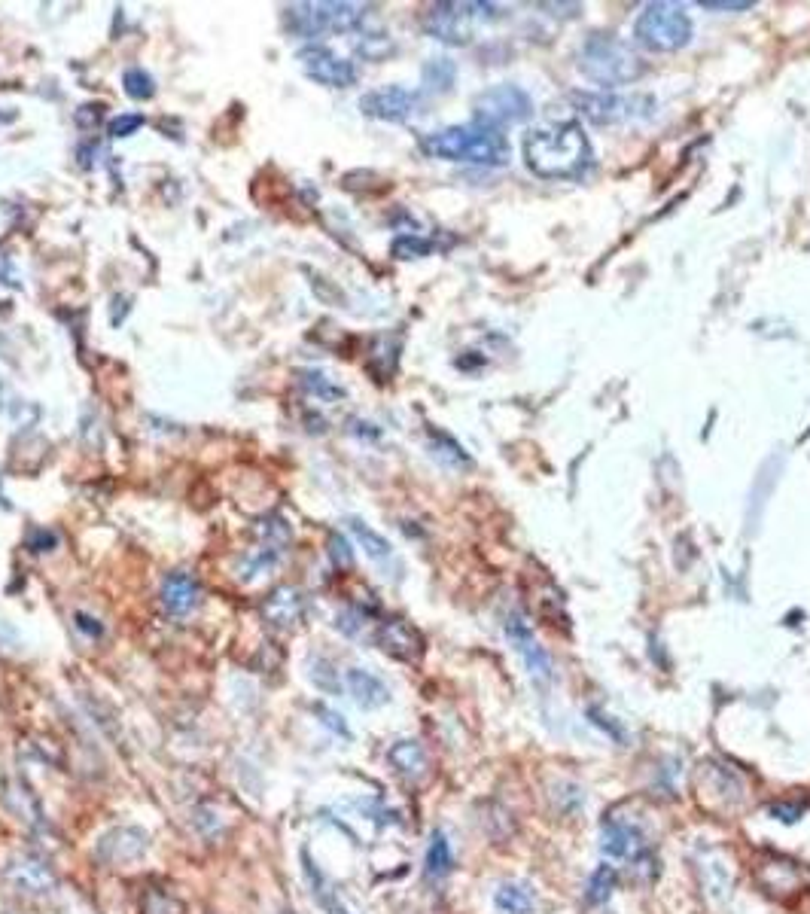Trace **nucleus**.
Returning <instances> with one entry per match:
<instances>
[{
  "label": "nucleus",
  "mask_w": 810,
  "mask_h": 914,
  "mask_svg": "<svg viewBox=\"0 0 810 914\" xmlns=\"http://www.w3.org/2000/svg\"><path fill=\"white\" fill-rule=\"evenodd\" d=\"M533 116V101L524 89L512 86V83H500L485 89L476 98V113H472V122L494 128V132H503L506 125L515 122H527Z\"/></svg>",
  "instance_id": "9"
},
{
  "label": "nucleus",
  "mask_w": 810,
  "mask_h": 914,
  "mask_svg": "<svg viewBox=\"0 0 810 914\" xmlns=\"http://www.w3.org/2000/svg\"><path fill=\"white\" fill-rule=\"evenodd\" d=\"M506 637H509V643L515 646L518 656L524 659V665H527V671L533 674V680H536V683H549V680H552V659H549V652L536 643V634H533V628L527 625L524 613L512 610V613L506 616Z\"/></svg>",
  "instance_id": "15"
},
{
  "label": "nucleus",
  "mask_w": 810,
  "mask_h": 914,
  "mask_svg": "<svg viewBox=\"0 0 810 914\" xmlns=\"http://www.w3.org/2000/svg\"><path fill=\"white\" fill-rule=\"evenodd\" d=\"M4 802H7V808H10L28 829H34V832H46V829H49L37 793L28 787V783H25L22 777H7V783H4Z\"/></svg>",
  "instance_id": "20"
},
{
  "label": "nucleus",
  "mask_w": 810,
  "mask_h": 914,
  "mask_svg": "<svg viewBox=\"0 0 810 914\" xmlns=\"http://www.w3.org/2000/svg\"><path fill=\"white\" fill-rule=\"evenodd\" d=\"M299 384L308 390L311 397H317V400H323V403H332V400H342L345 397V387H339L335 381H329L323 372H317V369H302L299 372Z\"/></svg>",
  "instance_id": "29"
},
{
  "label": "nucleus",
  "mask_w": 810,
  "mask_h": 914,
  "mask_svg": "<svg viewBox=\"0 0 810 914\" xmlns=\"http://www.w3.org/2000/svg\"><path fill=\"white\" fill-rule=\"evenodd\" d=\"M421 150L442 162H469V165H506L512 147L503 132L485 125H448L421 138Z\"/></svg>",
  "instance_id": "2"
},
{
  "label": "nucleus",
  "mask_w": 810,
  "mask_h": 914,
  "mask_svg": "<svg viewBox=\"0 0 810 914\" xmlns=\"http://www.w3.org/2000/svg\"><path fill=\"white\" fill-rule=\"evenodd\" d=\"M314 713L317 716H323V723L332 729V732H339V735H345V738H351V732H348V726H345V720L335 710H329V707H323V704H314Z\"/></svg>",
  "instance_id": "38"
},
{
  "label": "nucleus",
  "mask_w": 810,
  "mask_h": 914,
  "mask_svg": "<svg viewBox=\"0 0 810 914\" xmlns=\"http://www.w3.org/2000/svg\"><path fill=\"white\" fill-rule=\"evenodd\" d=\"M345 689L354 698V704L363 707V710H378L390 701L387 683L366 668H348L345 671Z\"/></svg>",
  "instance_id": "22"
},
{
  "label": "nucleus",
  "mask_w": 810,
  "mask_h": 914,
  "mask_svg": "<svg viewBox=\"0 0 810 914\" xmlns=\"http://www.w3.org/2000/svg\"><path fill=\"white\" fill-rule=\"evenodd\" d=\"M4 878L13 890H19L22 896H34V899L52 896L55 887H58V878H55L52 866L40 854H31V851L16 854L4 866Z\"/></svg>",
  "instance_id": "12"
},
{
  "label": "nucleus",
  "mask_w": 810,
  "mask_h": 914,
  "mask_svg": "<svg viewBox=\"0 0 810 914\" xmlns=\"http://www.w3.org/2000/svg\"><path fill=\"white\" fill-rule=\"evenodd\" d=\"M494 905L503 914H533L536 908V896L527 884L521 881H506L494 890Z\"/></svg>",
  "instance_id": "24"
},
{
  "label": "nucleus",
  "mask_w": 810,
  "mask_h": 914,
  "mask_svg": "<svg viewBox=\"0 0 810 914\" xmlns=\"http://www.w3.org/2000/svg\"><path fill=\"white\" fill-rule=\"evenodd\" d=\"M144 914H183V902H177L174 896H168L162 890H153L144 899Z\"/></svg>",
  "instance_id": "35"
},
{
  "label": "nucleus",
  "mask_w": 810,
  "mask_h": 914,
  "mask_svg": "<svg viewBox=\"0 0 810 914\" xmlns=\"http://www.w3.org/2000/svg\"><path fill=\"white\" fill-rule=\"evenodd\" d=\"M695 793L704 808L710 811H744L750 802V783L747 774L725 765V762H704L695 774Z\"/></svg>",
  "instance_id": "7"
},
{
  "label": "nucleus",
  "mask_w": 810,
  "mask_h": 914,
  "mask_svg": "<svg viewBox=\"0 0 810 914\" xmlns=\"http://www.w3.org/2000/svg\"><path fill=\"white\" fill-rule=\"evenodd\" d=\"M454 866V857H451V844H448V835L442 829H433L430 835V844H427V875L430 878H445Z\"/></svg>",
  "instance_id": "27"
},
{
  "label": "nucleus",
  "mask_w": 810,
  "mask_h": 914,
  "mask_svg": "<svg viewBox=\"0 0 810 914\" xmlns=\"http://www.w3.org/2000/svg\"><path fill=\"white\" fill-rule=\"evenodd\" d=\"M138 128H144V116L141 113H122L116 119H110L107 125V135L110 138H131Z\"/></svg>",
  "instance_id": "36"
},
{
  "label": "nucleus",
  "mask_w": 810,
  "mask_h": 914,
  "mask_svg": "<svg viewBox=\"0 0 810 914\" xmlns=\"http://www.w3.org/2000/svg\"><path fill=\"white\" fill-rule=\"evenodd\" d=\"M573 110L585 116L591 125H625L634 119H649L655 110L652 95H625V92H591L576 89L567 95Z\"/></svg>",
  "instance_id": "6"
},
{
  "label": "nucleus",
  "mask_w": 810,
  "mask_h": 914,
  "mask_svg": "<svg viewBox=\"0 0 810 914\" xmlns=\"http://www.w3.org/2000/svg\"><path fill=\"white\" fill-rule=\"evenodd\" d=\"M348 525H351V534L357 537V543L363 546V552H366L375 564H390V561H393V546H390L378 531H372V528L366 525V521L351 518Z\"/></svg>",
  "instance_id": "25"
},
{
  "label": "nucleus",
  "mask_w": 810,
  "mask_h": 914,
  "mask_svg": "<svg viewBox=\"0 0 810 914\" xmlns=\"http://www.w3.org/2000/svg\"><path fill=\"white\" fill-rule=\"evenodd\" d=\"M302 863H305V878H308V884H311V893H314V899L320 902V908H323L326 914H354V911L348 908V902L342 899V893L332 887V881L308 860V854H302Z\"/></svg>",
  "instance_id": "23"
},
{
  "label": "nucleus",
  "mask_w": 810,
  "mask_h": 914,
  "mask_svg": "<svg viewBox=\"0 0 810 914\" xmlns=\"http://www.w3.org/2000/svg\"><path fill=\"white\" fill-rule=\"evenodd\" d=\"M756 881L759 887L771 896V899H795L798 893H804L810 887V869L780 857V854H768L765 860H759L756 866Z\"/></svg>",
  "instance_id": "10"
},
{
  "label": "nucleus",
  "mask_w": 810,
  "mask_h": 914,
  "mask_svg": "<svg viewBox=\"0 0 810 914\" xmlns=\"http://www.w3.org/2000/svg\"><path fill=\"white\" fill-rule=\"evenodd\" d=\"M387 759H390L393 771H396L405 783H412V787H421V783H427L430 774H433L430 756H427V750H424L421 741H396V744L387 750Z\"/></svg>",
  "instance_id": "19"
},
{
  "label": "nucleus",
  "mask_w": 810,
  "mask_h": 914,
  "mask_svg": "<svg viewBox=\"0 0 810 914\" xmlns=\"http://www.w3.org/2000/svg\"><path fill=\"white\" fill-rule=\"evenodd\" d=\"M299 61H302V71L305 77H311L314 83L326 86V89H348L357 83V68L354 61L335 55L332 49L320 46V43H311V46H302L299 49Z\"/></svg>",
  "instance_id": "11"
},
{
  "label": "nucleus",
  "mask_w": 810,
  "mask_h": 914,
  "mask_svg": "<svg viewBox=\"0 0 810 914\" xmlns=\"http://www.w3.org/2000/svg\"><path fill=\"white\" fill-rule=\"evenodd\" d=\"M77 628H80L83 634H89V637H101V634H104L101 622L92 619V616H86V613H77Z\"/></svg>",
  "instance_id": "42"
},
{
  "label": "nucleus",
  "mask_w": 810,
  "mask_h": 914,
  "mask_svg": "<svg viewBox=\"0 0 810 914\" xmlns=\"http://www.w3.org/2000/svg\"><path fill=\"white\" fill-rule=\"evenodd\" d=\"M576 64L582 77H588L597 86H606V92H613L616 86L637 83L646 74V64L634 52V46L606 31H594L582 40L576 52Z\"/></svg>",
  "instance_id": "3"
},
{
  "label": "nucleus",
  "mask_w": 810,
  "mask_h": 914,
  "mask_svg": "<svg viewBox=\"0 0 810 914\" xmlns=\"http://www.w3.org/2000/svg\"><path fill=\"white\" fill-rule=\"evenodd\" d=\"M600 847L610 860L619 863H640L646 857V835L637 823L610 814L603 820V832H600Z\"/></svg>",
  "instance_id": "13"
},
{
  "label": "nucleus",
  "mask_w": 810,
  "mask_h": 914,
  "mask_svg": "<svg viewBox=\"0 0 810 914\" xmlns=\"http://www.w3.org/2000/svg\"><path fill=\"white\" fill-rule=\"evenodd\" d=\"M524 165L543 180H567L579 177L591 165V141L579 122H558L530 128L521 141Z\"/></svg>",
  "instance_id": "1"
},
{
  "label": "nucleus",
  "mask_w": 810,
  "mask_h": 914,
  "mask_svg": "<svg viewBox=\"0 0 810 914\" xmlns=\"http://www.w3.org/2000/svg\"><path fill=\"white\" fill-rule=\"evenodd\" d=\"M616 884H619V872H616L613 866H597V869L591 872L588 884H585V899H588L591 905H603L606 899L613 896Z\"/></svg>",
  "instance_id": "28"
},
{
  "label": "nucleus",
  "mask_w": 810,
  "mask_h": 914,
  "mask_svg": "<svg viewBox=\"0 0 810 914\" xmlns=\"http://www.w3.org/2000/svg\"><path fill=\"white\" fill-rule=\"evenodd\" d=\"M58 543V537H55V531H34L31 537H28V549L31 552H49L52 546Z\"/></svg>",
  "instance_id": "41"
},
{
  "label": "nucleus",
  "mask_w": 810,
  "mask_h": 914,
  "mask_svg": "<svg viewBox=\"0 0 810 914\" xmlns=\"http://www.w3.org/2000/svg\"><path fill=\"white\" fill-rule=\"evenodd\" d=\"M804 802H798V805H771L768 811H771V817L774 820H780V823H795L801 814H804Z\"/></svg>",
  "instance_id": "40"
},
{
  "label": "nucleus",
  "mask_w": 810,
  "mask_h": 914,
  "mask_svg": "<svg viewBox=\"0 0 810 914\" xmlns=\"http://www.w3.org/2000/svg\"><path fill=\"white\" fill-rule=\"evenodd\" d=\"M494 19H500V7H494V4H479V0H472V4H457V0H445V4H433L424 13L421 25L439 43L466 46L472 40V34H476L479 22H494Z\"/></svg>",
  "instance_id": "5"
},
{
  "label": "nucleus",
  "mask_w": 810,
  "mask_h": 914,
  "mask_svg": "<svg viewBox=\"0 0 810 914\" xmlns=\"http://www.w3.org/2000/svg\"><path fill=\"white\" fill-rule=\"evenodd\" d=\"M104 119V104H83L77 110V125L80 128H95Z\"/></svg>",
  "instance_id": "39"
},
{
  "label": "nucleus",
  "mask_w": 810,
  "mask_h": 914,
  "mask_svg": "<svg viewBox=\"0 0 810 914\" xmlns=\"http://www.w3.org/2000/svg\"><path fill=\"white\" fill-rule=\"evenodd\" d=\"M150 851V838L144 829H134V826H119V829H110L98 847H95V857L110 866V869H119V866H134L144 854Z\"/></svg>",
  "instance_id": "14"
},
{
  "label": "nucleus",
  "mask_w": 810,
  "mask_h": 914,
  "mask_svg": "<svg viewBox=\"0 0 810 914\" xmlns=\"http://www.w3.org/2000/svg\"><path fill=\"white\" fill-rule=\"evenodd\" d=\"M329 561L335 570H351L354 567V552L348 546V540L342 534H329Z\"/></svg>",
  "instance_id": "34"
},
{
  "label": "nucleus",
  "mask_w": 810,
  "mask_h": 914,
  "mask_svg": "<svg viewBox=\"0 0 810 914\" xmlns=\"http://www.w3.org/2000/svg\"><path fill=\"white\" fill-rule=\"evenodd\" d=\"M122 86H125V95L134 101H150L156 95V80L144 68H128L122 74Z\"/></svg>",
  "instance_id": "31"
},
{
  "label": "nucleus",
  "mask_w": 810,
  "mask_h": 914,
  "mask_svg": "<svg viewBox=\"0 0 810 914\" xmlns=\"http://www.w3.org/2000/svg\"><path fill=\"white\" fill-rule=\"evenodd\" d=\"M430 448H433V454L439 457V461L451 470H469L472 467V457L442 430H430Z\"/></svg>",
  "instance_id": "26"
},
{
  "label": "nucleus",
  "mask_w": 810,
  "mask_h": 914,
  "mask_svg": "<svg viewBox=\"0 0 810 914\" xmlns=\"http://www.w3.org/2000/svg\"><path fill=\"white\" fill-rule=\"evenodd\" d=\"M357 52L369 61H378L393 52V43L387 34H363V40H357Z\"/></svg>",
  "instance_id": "33"
},
{
  "label": "nucleus",
  "mask_w": 810,
  "mask_h": 914,
  "mask_svg": "<svg viewBox=\"0 0 810 914\" xmlns=\"http://www.w3.org/2000/svg\"><path fill=\"white\" fill-rule=\"evenodd\" d=\"M305 595L296 589V585H278V589L268 592V598L262 601V619L268 628L275 631H290L305 619Z\"/></svg>",
  "instance_id": "18"
},
{
  "label": "nucleus",
  "mask_w": 810,
  "mask_h": 914,
  "mask_svg": "<svg viewBox=\"0 0 810 914\" xmlns=\"http://www.w3.org/2000/svg\"><path fill=\"white\" fill-rule=\"evenodd\" d=\"M756 4L753 0H701V10H713V13H747Z\"/></svg>",
  "instance_id": "37"
},
{
  "label": "nucleus",
  "mask_w": 810,
  "mask_h": 914,
  "mask_svg": "<svg viewBox=\"0 0 810 914\" xmlns=\"http://www.w3.org/2000/svg\"><path fill=\"white\" fill-rule=\"evenodd\" d=\"M372 640H375V646L381 652H387V656L396 659V662H418L424 656V637H421V631L412 622L399 619V616L384 619L375 628Z\"/></svg>",
  "instance_id": "16"
},
{
  "label": "nucleus",
  "mask_w": 810,
  "mask_h": 914,
  "mask_svg": "<svg viewBox=\"0 0 810 914\" xmlns=\"http://www.w3.org/2000/svg\"><path fill=\"white\" fill-rule=\"evenodd\" d=\"M695 25L680 4H646L634 22V40L649 52H680L692 43Z\"/></svg>",
  "instance_id": "4"
},
{
  "label": "nucleus",
  "mask_w": 810,
  "mask_h": 914,
  "mask_svg": "<svg viewBox=\"0 0 810 914\" xmlns=\"http://www.w3.org/2000/svg\"><path fill=\"white\" fill-rule=\"evenodd\" d=\"M390 250H393L396 259H421V256L433 253V241L421 238V235H399Z\"/></svg>",
  "instance_id": "32"
},
{
  "label": "nucleus",
  "mask_w": 810,
  "mask_h": 914,
  "mask_svg": "<svg viewBox=\"0 0 810 914\" xmlns=\"http://www.w3.org/2000/svg\"><path fill=\"white\" fill-rule=\"evenodd\" d=\"M457 80V68L451 58H430L424 64V83L430 92H448Z\"/></svg>",
  "instance_id": "30"
},
{
  "label": "nucleus",
  "mask_w": 810,
  "mask_h": 914,
  "mask_svg": "<svg viewBox=\"0 0 810 914\" xmlns=\"http://www.w3.org/2000/svg\"><path fill=\"white\" fill-rule=\"evenodd\" d=\"M360 110L369 119L381 122H405L418 110V92H409L402 86H381L360 98Z\"/></svg>",
  "instance_id": "17"
},
{
  "label": "nucleus",
  "mask_w": 810,
  "mask_h": 914,
  "mask_svg": "<svg viewBox=\"0 0 810 914\" xmlns=\"http://www.w3.org/2000/svg\"><path fill=\"white\" fill-rule=\"evenodd\" d=\"M253 534H256V546L238 564V579L241 582H253L262 573L272 570L284 558V552H287V546L293 540V531H290L284 515H265V518H259Z\"/></svg>",
  "instance_id": "8"
},
{
  "label": "nucleus",
  "mask_w": 810,
  "mask_h": 914,
  "mask_svg": "<svg viewBox=\"0 0 810 914\" xmlns=\"http://www.w3.org/2000/svg\"><path fill=\"white\" fill-rule=\"evenodd\" d=\"M201 601V585L189 570H174L162 579V607L171 616H186Z\"/></svg>",
  "instance_id": "21"
}]
</instances>
